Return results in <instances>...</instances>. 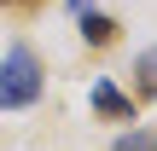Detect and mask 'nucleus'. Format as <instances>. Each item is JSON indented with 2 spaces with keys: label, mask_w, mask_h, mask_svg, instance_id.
Instances as JSON below:
<instances>
[{
  "label": "nucleus",
  "mask_w": 157,
  "mask_h": 151,
  "mask_svg": "<svg viewBox=\"0 0 157 151\" xmlns=\"http://www.w3.org/2000/svg\"><path fill=\"white\" fill-rule=\"evenodd\" d=\"M41 93H47L41 52L29 41H12L0 58V111H29V105H41Z\"/></svg>",
  "instance_id": "1"
},
{
  "label": "nucleus",
  "mask_w": 157,
  "mask_h": 151,
  "mask_svg": "<svg viewBox=\"0 0 157 151\" xmlns=\"http://www.w3.org/2000/svg\"><path fill=\"white\" fill-rule=\"evenodd\" d=\"M87 99H93V111H99L105 122H134V111H140V105H134V99H128L111 76H99V81L87 87Z\"/></svg>",
  "instance_id": "2"
},
{
  "label": "nucleus",
  "mask_w": 157,
  "mask_h": 151,
  "mask_svg": "<svg viewBox=\"0 0 157 151\" xmlns=\"http://www.w3.org/2000/svg\"><path fill=\"white\" fill-rule=\"evenodd\" d=\"M76 29H82V41H87L93 52H105V47H117V35H122V23H117L111 12H93V6H82V17H76Z\"/></svg>",
  "instance_id": "3"
},
{
  "label": "nucleus",
  "mask_w": 157,
  "mask_h": 151,
  "mask_svg": "<svg viewBox=\"0 0 157 151\" xmlns=\"http://www.w3.org/2000/svg\"><path fill=\"white\" fill-rule=\"evenodd\" d=\"M128 76H134V93H128L134 105L157 99V47H140V52H134V70H128Z\"/></svg>",
  "instance_id": "4"
},
{
  "label": "nucleus",
  "mask_w": 157,
  "mask_h": 151,
  "mask_svg": "<svg viewBox=\"0 0 157 151\" xmlns=\"http://www.w3.org/2000/svg\"><path fill=\"white\" fill-rule=\"evenodd\" d=\"M111 151H157V145H151V134H117Z\"/></svg>",
  "instance_id": "5"
},
{
  "label": "nucleus",
  "mask_w": 157,
  "mask_h": 151,
  "mask_svg": "<svg viewBox=\"0 0 157 151\" xmlns=\"http://www.w3.org/2000/svg\"><path fill=\"white\" fill-rule=\"evenodd\" d=\"M6 12H35V0H0Z\"/></svg>",
  "instance_id": "6"
},
{
  "label": "nucleus",
  "mask_w": 157,
  "mask_h": 151,
  "mask_svg": "<svg viewBox=\"0 0 157 151\" xmlns=\"http://www.w3.org/2000/svg\"><path fill=\"white\" fill-rule=\"evenodd\" d=\"M151 145H157V140H151Z\"/></svg>",
  "instance_id": "7"
}]
</instances>
